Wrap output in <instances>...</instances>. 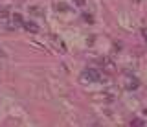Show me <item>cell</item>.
<instances>
[{"instance_id": "obj_1", "label": "cell", "mask_w": 147, "mask_h": 127, "mask_svg": "<svg viewBox=\"0 0 147 127\" xmlns=\"http://www.w3.org/2000/svg\"><path fill=\"white\" fill-rule=\"evenodd\" d=\"M83 79H88V81H101V79H103V76H101V72L96 70V68H86V70H85V78H83Z\"/></svg>"}, {"instance_id": "obj_2", "label": "cell", "mask_w": 147, "mask_h": 127, "mask_svg": "<svg viewBox=\"0 0 147 127\" xmlns=\"http://www.w3.org/2000/svg\"><path fill=\"white\" fill-rule=\"evenodd\" d=\"M24 28V20H22V15L20 13H13L11 15V26H9V28L11 30H17V28Z\"/></svg>"}, {"instance_id": "obj_3", "label": "cell", "mask_w": 147, "mask_h": 127, "mask_svg": "<svg viewBox=\"0 0 147 127\" xmlns=\"http://www.w3.org/2000/svg\"><path fill=\"white\" fill-rule=\"evenodd\" d=\"M24 28H26V31H30V33H37V31H39V26H37L35 22H24Z\"/></svg>"}, {"instance_id": "obj_4", "label": "cell", "mask_w": 147, "mask_h": 127, "mask_svg": "<svg viewBox=\"0 0 147 127\" xmlns=\"http://www.w3.org/2000/svg\"><path fill=\"white\" fill-rule=\"evenodd\" d=\"M30 13H33V15H37V17H42L44 15V9H42V7H39V6H30Z\"/></svg>"}, {"instance_id": "obj_5", "label": "cell", "mask_w": 147, "mask_h": 127, "mask_svg": "<svg viewBox=\"0 0 147 127\" xmlns=\"http://www.w3.org/2000/svg\"><path fill=\"white\" fill-rule=\"evenodd\" d=\"M131 127H145V122L142 118H132L131 120Z\"/></svg>"}, {"instance_id": "obj_6", "label": "cell", "mask_w": 147, "mask_h": 127, "mask_svg": "<svg viewBox=\"0 0 147 127\" xmlns=\"http://www.w3.org/2000/svg\"><path fill=\"white\" fill-rule=\"evenodd\" d=\"M76 4H77V6H83V4H85V0H76Z\"/></svg>"}, {"instance_id": "obj_7", "label": "cell", "mask_w": 147, "mask_h": 127, "mask_svg": "<svg viewBox=\"0 0 147 127\" xmlns=\"http://www.w3.org/2000/svg\"><path fill=\"white\" fill-rule=\"evenodd\" d=\"M142 33H144V39L147 41V30H144V31H142Z\"/></svg>"}]
</instances>
